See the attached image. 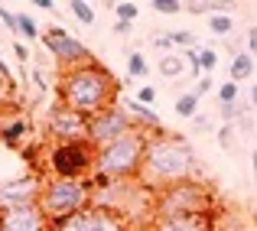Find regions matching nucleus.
<instances>
[{
	"mask_svg": "<svg viewBox=\"0 0 257 231\" xmlns=\"http://www.w3.org/2000/svg\"><path fill=\"white\" fill-rule=\"evenodd\" d=\"M150 231H215V215H160Z\"/></svg>",
	"mask_w": 257,
	"mask_h": 231,
	"instance_id": "nucleus-13",
	"label": "nucleus"
},
{
	"mask_svg": "<svg viewBox=\"0 0 257 231\" xmlns=\"http://www.w3.org/2000/svg\"><path fill=\"white\" fill-rule=\"evenodd\" d=\"M49 231H131V221L124 215L111 212V208H101V205H88L82 212H75L72 218L59 221L56 228Z\"/></svg>",
	"mask_w": 257,
	"mask_h": 231,
	"instance_id": "nucleus-10",
	"label": "nucleus"
},
{
	"mask_svg": "<svg viewBox=\"0 0 257 231\" xmlns=\"http://www.w3.org/2000/svg\"><path fill=\"white\" fill-rule=\"evenodd\" d=\"M195 121V127H199V131H205V127H208V118H192Z\"/></svg>",
	"mask_w": 257,
	"mask_h": 231,
	"instance_id": "nucleus-41",
	"label": "nucleus"
},
{
	"mask_svg": "<svg viewBox=\"0 0 257 231\" xmlns=\"http://www.w3.org/2000/svg\"><path fill=\"white\" fill-rule=\"evenodd\" d=\"M244 46H247V56H251V59H257V26H251V30H247L244 33Z\"/></svg>",
	"mask_w": 257,
	"mask_h": 231,
	"instance_id": "nucleus-34",
	"label": "nucleus"
},
{
	"mask_svg": "<svg viewBox=\"0 0 257 231\" xmlns=\"http://www.w3.org/2000/svg\"><path fill=\"white\" fill-rule=\"evenodd\" d=\"M0 81H4V85H7V88H10V85H13V72H10V65H7V62H4V59H0Z\"/></svg>",
	"mask_w": 257,
	"mask_h": 231,
	"instance_id": "nucleus-37",
	"label": "nucleus"
},
{
	"mask_svg": "<svg viewBox=\"0 0 257 231\" xmlns=\"http://www.w3.org/2000/svg\"><path fill=\"white\" fill-rule=\"evenodd\" d=\"M218 118L225 121V124L244 121V107H241V101H238V104H218ZM244 124H247V121H244Z\"/></svg>",
	"mask_w": 257,
	"mask_h": 231,
	"instance_id": "nucleus-24",
	"label": "nucleus"
},
{
	"mask_svg": "<svg viewBox=\"0 0 257 231\" xmlns=\"http://www.w3.org/2000/svg\"><path fill=\"white\" fill-rule=\"evenodd\" d=\"M46 134L52 137V144H75V140H88V118L78 111L65 107L62 101H52L46 111Z\"/></svg>",
	"mask_w": 257,
	"mask_h": 231,
	"instance_id": "nucleus-8",
	"label": "nucleus"
},
{
	"mask_svg": "<svg viewBox=\"0 0 257 231\" xmlns=\"http://www.w3.org/2000/svg\"><path fill=\"white\" fill-rule=\"evenodd\" d=\"M114 17L124 20V23H134V20L140 17V7L134 4V0H120V4H114Z\"/></svg>",
	"mask_w": 257,
	"mask_h": 231,
	"instance_id": "nucleus-23",
	"label": "nucleus"
},
{
	"mask_svg": "<svg viewBox=\"0 0 257 231\" xmlns=\"http://www.w3.org/2000/svg\"><path fill=\"white\" fill-rule=\"evenodd\" d=\"M234 124H225V127H221V131H218V144L221 147H225V150H234Z\"/></svg>",
	"mask_w": 257,
	"mask_h": 231,
	"instance_id": "nucleus-32",
	"label": "nucleus"
},
{
	"mask_svg": "<svg viewBox=\"0 0 257 231\" xmlns=\"http://www.w3.org/2000/svg\"><path fill=\"white\" fill-rule=\"evenodd\" d=\"M94 173V147L88 140L52 144L46 153V176L56 179H88Z\"/></svg>",
	"mask_w": 257,
	"mask_h": 231,
	"instance_id": "nucleus-6",
	"label": "nucleus"
},
{
	"mask_svg": "<svg viewBox=\"0 0 257 231\" xmlns=\"http://www.w3.org/2000/svg\"><path fill=\"white\" fill-rule=\"evenodd\" d=\"M17 30H20V36H23V39H43L36 20H33L30 13H17Z\"/></svg>",
	"mask_w": 257,
	"mask_h": 231,
	"instance_id": "nucleus-21",
	"label": "nucleus"
},
{
	"mask_svg": "<svg viewBox=\"0 0 257 231\" xmlns=\"http://www.w3.org/2000/svg\"><path fill=\"white\" fill-rule=\"evenodd\" d=\"M199 69H202V75H212V72L218 69V52L215 49H199Z\"/></svg>",
	"mask_w": 257,
	"mask_h": 231,
	"instance_id": "nucleus-25",
	"label": "nucleus"
},
{
	"mask_svg": "<svg viewBox=\"0 0 257 231\" xmlns=\"http://www.w3.org/2000/svg\"><path fill=\"white\" fill-rule=\"evenodd\" d=\"M0 231H49V218L36 202L0 208Z\"/></svg>",
	"mask_w": 257,
	"mask_h": 231,
	"instance_id": "nucleus-11",
	"label": "nucleus"
},
{
	"mask_svg": "<svg viewBox=\"0 0 257 231\" xmlns=\"http://www.w3.org/2000/svg\"><path fill=\"white\" fill-rule=\"evenodd\" d=\"M69 10H72V17H75L78 23L94 26V7H91V4H85V0H72V4H69Z\"/></svg>",
	"mask_w": 257,
	"mask_h": 231,
	"instance_id": "nucleus-22",
	"label": "nucleus"
},
{
	"mask_svg": "<svg viewBox=\"0 0 257 231\" xmlns=\"http://www.w3.org/2000/svg\"><path fill=\"white\" fill-rule=\"evenodd\" d=\"M238 85L234 81H221L218 85V104H238Z\"/></svg>",
	"mask_w": 257,
	"mask_h": 231,
	"instance_id": "nucleus-26",
	"label": "nucleus"
},
{
	"mask_svg": "<svg viewBox=\"0 0 257 231\" xmlns=\"http://www.w3.org/2000/svg\"><path fill=\"white\" fill-rule=\"evenodd\" d=\"M36 205L43 208V215L49 218V228H56L59 221L72 218L75 212H82V208L91 205V186H88V179H56V176H43Z\"/></svg>",
	"mask_w": 257,
	"mask_h": 231,
	"instance_id": "nucleus-4",
	"label": "nucleus"
},
{
	"mask_svg": "<svg viewBox=\"0 0 257 231\" xmlns=\"http://www.w3.org/2000/svg\"><path fill=\"white\" fill-rule=\"evenodd\" d=\"M153 46H157L163 56H170V52H173V39H170V33H166V36H153Z\"/></svg>",
	"mask_w": 257,
	"mask_h": 231,
	"instance_id": "nucleus-36",
	"label": "nucleus"
},
{
	"mask_svg": "<svg viewBox=\"0 0 257 231\" xmlns=\"http://www.w3.org/2000/svg\"><path fill=\"white\" fill-rule=\"evenodd\" d=\"M33 88H36V98H43V94L49 91V81H46L43 69H33Z\"/></svg>",
	"mask_w": 257,
	"mask_h": 231,
	"instance_id": "nucleus-30",
	"label": "nucleus"
},
{
	"mask_svg": "<svg viewBox=\"0 0 257 231\" xmlns=\"http://www.w3.org/2000/svg\"><path fill=\"white\" fill-rule=\"evenodd\" d=\"M4 101H7V85L0 81V107H4Z\"/></svg>",
	"mask_w": 257,
	"mask_h": 231,
	"instance_id": "nucleus-43",
	"label": "nucleus"
},
{
	"mask_svg": "<svg viewBox=\"0 0 257 231\" xmlns=\"http://www.w3.org/2000/svg\"><path fill=\"white\" fill-rule=\"evenodd\" d=\"M0 23H4L10 33H20V30H17V13L7 10V4H0Z\"/></svg>",
	"mask_w": 257,
	"mask_h": 231,
	"instance_id": "nucleus-33",
	"label": "nucleus"
},
{
	"mask_svg": "<svg viewBox=\"0 0 257 231\" xmlns=\"http://www.w3.org/2000/svg\"><path fill=\"white\" fill-rule=\"evenodd\" d=\"M120 107H124V111L131 114V121H134V127H137V131H144V134H160V131H166V127H163V121H160V114L153 111V107L140 104L137 98L120 101Z\"/></svg>",
	"mask_w": 257,
	"mask_h": 231,
	"instance_id": "nucleus-14",
	"label": "nucleus"
},
{
	"mask_svg": "<svg viewBox=\"0 0 257 231\" xmlns=\"http://www.w3.org/2000/svg\"><path fill=\"white\" fill-rule=\"evenodd\" d=\"M131 131H137V127H134L131 114H127L124 107H120V101H117V104L98 111L91 121H88V144L98 150V147L114 144L117 137H124V134H131Z\"/></svg>",
	"mask_w": 257,
	"mask_h": 231,
	"instance_id": "nucleus-7",
	"label": "nucleus"
},
{
	"mask_svg": "<svg viewBox=\"0 0 257 231\" xmlns=\"http://www.w3.org/2000/svg\"><path fill=\"white\" fill-rule=\"evenodd\" d=\"M150 7L157 13H163V17H176L179 10H186V4H182V0H153Z\"/></svg>",
	"mask_w": 257,
	"mask_h": 231,
	"instance_id": "nucleus-27",
	"label": "nucleus"
},
{
	"mask_svg": "<svg viewBox=\"0 0 257 231\" xmlns=\"http://www.w3.org/2000/svg\"><path fill=\"white\" fill-rule=\"evenodd\" d=\"M170 39H173V46H182V49H195V36L189 30H173L170 33Z\"/></svg>",
	"mask_w": 257,
	"mask_h": 231,
	"instance_id": "nucleus-28",
	"label": "nucleus"
},
{
	"mask_svg": "<svg viewBox=\"0 0 257 231\" xmlns=\"http://www.w3.org/2000/svg\"><path fill=\"white\" fill-rule=\"evenodd\" d=\"M127 75L131 78H147L150 75V65H147L144 52H131V56H127Z\"/></svg>",
	"mask_w": 257,
	"mask_h": 231,
	"instance_id": "nucleus-20",
	"label": "nucleus"
},
{
	"mask_svg": "<svg viewBox=\"0 0 257 231\" xmlns=\"http://www.w3.org/2000/svg\"><path fill=\"white\" fill-rule=\"evenodd\" d=\"M195 150L182 134L160 131L147 137V153H144V169H140V186L147 192H160V189L173 186V182L192 179L195 176Z\"/></svg>",
	"mask_w": 257,
	"mask_h": 231,
	"instance_id": "nucleus-2",
	"label": "nucleus"
},
{
	"mask_svg": "<svg viewBox=\"0 0 257 231\" xmlns=\"http://www.w3.org/2000/svg\"><path fill=\"white\" fill-rule=\"evenodd\" d=\"M208 33L218 39H228L234 33V20L231 13H215V17H208Z\"/></svg>",
	"mask_w": 257,
	"mask_h": 231,
	"instance_id": "nucleus-18",
	"label": "nucleus"
},
{
	"mask_svg": "<svg viewBox=\"0 0 257 231\" xmlns=\"http://www.w3.org/2000/svg\"><path fill=\"white\" fill-rule=\"evenodd\" d=\"M157 72H160L163 78H179L182 72H186V59H182V56H176V52H170V56H160Z\"/></svg>",
	"mask_w": 257,
	"mask_h": 231,
	"instance_id": "nucleus-17",
	"label": "nucleus"
},
{
	"mask_svg": "<svg viewBox=\"0 0 257 231\" xmlns=\"http://www.w3.org/2000/svg\"><path fill=\"white\" fill-rule=\"evenodd\" d=\"M212 88H215V78H212V75H202L199 81H195V88H192V94H195V98H199V101H202V98H205V94H208V91H212Z\"/></svg>",
	"mask_w": 257,
	"mask_h": 231,
	"instance_id": "nucleus-29",
	"label": "nucleus"
},
{
	"mask_svg": "<svg viewBox=\"0 0 257 231\" xmlns=\"http://www.w3.org/2000/svg\"><path fill=\"white\" fill-rule=\"evenodd\" d=\"M147 137L144 131H131L124 137H117L114 144L98 147L94 150V173L107 176L114 182H137L140 169H144V153H147Z\"/></svg>",
	"mask_w": 257,
	"mask_h": 231,
	"instance_id": "nucleus-3",
	"label": "nucleus"
},
{
	"mask_svg": "<svg viewBox=\"0 0 257 231\" xmlns=\"http://www.w3.org/2000/svg\"><path fill=\"white\" fill-rule=\"evenodd\" d=\"M117 94H120V85L114 78V72L98 59L75 65V69H62L56 78V98L88 121L98 111L117 104Z\"/></svg>",
	"mask_w": 257,
	"mask_h": 231,
	"instance_id": "nucleus-1",
	"label": "nucleus"
},
{
	"mask_svg": "<svg viewBox=\"0 0 257 231\" xmlns=\"http://www.w3.org/2000/svg\"><path fill=\"white\" fill-rule=\"evenodd\" d=\"M33 7H39V10H59L56 0H33Z\"/></svg>",
	"mask_w": 257,
	"mask_h": 231,
	"instance_id": "nucleus-40",
	"label": "nucleus"
},
{
	"mask_svg": "<svg viewBox=\"0 0 257 231\" xmlns=\"http://www.w3.org/2000/svg\"><path fill=\"white\" fill-rule=\"evenodd\" d=\"M251 166H254V182H257V147H254V153H251Z\"/></svg>",
	"mask_w": 257,
	"mask_h": 231,
	"instance_id": "nucleus-42",
	"label": "nucleus"
},
{
	"mask_svg": "<svg viewBox=\"0 0 257 231\" xmlns=\"http://www.w3.org/2000/svg\"><path fill=\"white\" fill-rule=\"evenodd\" d=\"M26 134H30V121H26L23 114H10L7 124H0V144L10 147V150H20Z\"/></svg>",
	"mask_w": 257,
	"mask_h": 231,
	"instance_id": "nucleus-15",
	"label": "nucleus"
},
{
	"mask_svg": "<svg viewBox=\"0 0 257 231\" xmlns=\"http://www.w3.org/2000/svg\"><path fill=\"white\" fill-rule=\"evenodd\" d=\"M212 189L195 179H182L153 192V218H160V215H212Z\"/></svg>",
	"mask_w": 257,
	"mask_h": 231,
	"instance_id": "nucleus-5",
	"label": "nucleus"
},
{
	"mask_svg": "<svg viewBox=\"0 0 257 231\" xmlns=\"http://www.w3.org/2000/svg\"><path fill=\"white\" fill-rule=\"evenodd\" d=\"M131 26H134V23H124V20H114V33H117V36H127V33H131Z\"/></svg>",
	"mask_w": 257,
	"mask_h": 231,
	"instance_id": "nucleus-39",
	"label": "nucleus"
},
{
	"mask_svg": "<svg viewBox=\"0 0 257 231\" xmlns=\"http://www.w3.org/2000/svg\"><path fill=\"white\" fill-rule=\"evenodd\" d=\"M137 101H140V104H147V107H153V101H157V88H153V85H140Z\"/></svg>",
	"mask_w": 257,
	"mask_h": 231,
	"instance_id": "nucleus-31",
	"label": "nucleus"
},
{
	"mask_svg": "<svg viewBox=\"0 0 257 231\" xmlns=\"http://www.w3.org/2000/svg\"><path fill=\"white\" fill-rule=\"evenodd\" d=\"M39 43L49 49V56L56 59L62 69H75V65H85V62H94L91 49L82 43V39H75L69 30H62V26H52V30L43 33V39Z\"/></svg>",
	"mask_w": 257,
	"mask_h": 231,
	"instance_id": "nucleus-9",
	"label": "nucleus"
},
{
	"mask_svg": "<svg viewBox=\"0 0 257 231\" xmlns=\"http://www.w3.org/2000/svg\"><path fill=\"white\" fill-rule=\"evenodd\" d=\"M251 104L257 107V85H251Z\"/></svg>",
	"mask_w": 257,
	"mask_h": 231,
	"instance_id": "nucleus-44",
	"label": "nucleus"
},
{
	"mask_svg": "<svg viewBox=\"0 0 257 231\" xmlns=\"http://www.w3.org/2000/svg\"><path fill=\"white\" fill-rule=\"evenodd\" d=\"M254 75V59L247 56V52H238V56H231V65H228V81H247Z\"/></svg>",
	"mask_w": 257,
	"mask_h": 231,
	"instance_id": "nucleus-16",
	"label": "nucleus"
},
{
	"mask_svg": "<svg viewBox=\"0 0 257 231\" xmlns=\"http://www.w3.org/2000/svg\"><path fill=\"white\" fill-rule=\"evenodd\" d=\"M20 156H23L30 166H36V160H39V144H30V147H20Z\"/></svg>",
	"mask_w": 257,
	"mask_h": 231,
	"instance_id": "nucleus-35",
	"label": "nucleus"
},
{
	"mask_svg": "<svg viewBox=\"0 0 257 231\" xmlns=\"http://www.w3.org/2000/svg\"><path fill=\"white\" fill-rule=\"evenodd\" d=\"M179 118H186V121H192V118H199V98H195L192 91H186V94H179L176 98V107H173Z\"/></svg>",
	"mask_w": 257,
	"mask_h": 231,
	"instance_id": "nucleus-19",
	"label": "nucleus"
},
{
	"mask_svg": "<svg viewBox=\"0 0 257 231\" xmlns=\"http://www.w3.org/2000/svg\"><path fill=\"white\" fill-rule=\"evenodd\" d=\"M13 56H17L20 62H30V49H26L23 43H13Z\"/></svg>",
	"mask_w": 257,
	"mask_h": 231,
	"instance_id": "nucleus-38",
	"label": "nucleus"
},
{
	"mask_svg": "<svg viewBox=\"0 0 257 231\" xmlns=\"http://www.w3.org/2000/svg\"><path fill=\"white\" fill-rule=\"evenodd\" d=\"M39 182L43 176L36 173H26L13 182H4L0 186V208H13V205H30V202L39 199Z\"/></svg>",
	"mask_w": 257,
	"mask_h": 231,
	"instance_id": "nucleus-12",
	"label": "nucleus"
}]
</instances>
